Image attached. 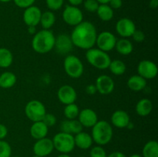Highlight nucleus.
<instances>
[{
  "label": "nucleus",
  "mask_w": 158,
  "mask_h": 157,
  "mask_svg": "<svg viewBox=\"0 0 158 157\" xmlns=\"http://www.w3.org/2000/svg\"><path fill=\"white\" fill-rule=\"evenodd\" d=\"M97 37V29L89 21H83L76 26L70 35L73 46L84 50L94 48L96 45Z\"/></svg>",
  "instance_id": "1"
},
{
  "label": "nucleus",
  "mask_w": 158,
  "mask_h": 157,
  "mask_svg": "<svg viewBox=\"0 0 158 157\" xmlns=\"http://www.w3.org/2000/svg\"><path fill=\"white\" fill-rule=\"evenodd\" d=\"M56 36L49 29H42L33 35L32 48L39 54H46L54 49Z\"/></svg>",
  "instance_id": "2"
},
{
  "label": "nucleus",
  "mask_w": 158,
  "mask_h": 157,
  "mask_svg": "<svg viewBox=\"0 0 158 157\" xmlns=\"http://www.w3.org/2000/svg\"><path fill=\"white\" fill-rule=\"evenodd\" d=\"M113 128L109 122L106 120H100L92 127L93 141L97 146H105L111 141L113 138Z\"/></svg>",
  "instance_id": "3"
},
{
  "label": "nucleus",
  "mask_w": 158,
  "mask_h": 157,
  "mask_svg": "<svg viewBox=\"0 0 158 157\" xmlns=\"http://www.w3.org/2000/svg\"><path fill=\"white\" fill-rule=\"evenodd\" d=\"M86 58L89 64L100 70L108 69L111 62L109 54L104 51L100 50L98 48H91L86 50Z\"/></svg>",
  "instance_id": "4"
},
{
  "label": "nucleus",
  "mask_w": 158,
  "mask_h": 157,
  "mask_svg": "<svg viewBox=\"0 0 158 157\" xmlns=\"http://www.w3.org/2000/svg\"><path fill=\"white\" fill-rule=\"evenodd\" d=\"M52 140L54 149L60 152V153L69 154L76 147L74 136L70 133L60 132L54 135Z\"/></svg>",
  "instance_id": "5"
},
{
  "label": "nucleus",
  "mask_w": 158,
  "mask_h": 157,
  "mask_svg": "<svg viewBox=\"0 0 158 157\" xmlns=\"http://www.w3.org/2000/svg\"><path fill=\"white\" fill-rule=\"evenodd\" d=\"M66 75L72 78H79L84 72V66L80 58L74 55H67L63 62Z\"/></svg>",
  "instance_id": "6"
},
{
  "label": "nucleus",
  "mask_w": 158,
  "mask_h": 157,
  "mask_svg": "<svg viewBox=\"0 0 158 157\" xmlns=\"http://www.w3.org/2000/svg\"><path fill=\"white\" fill-rule=\"evenodd\" d=\"M46 113L44 104L39 100H31L25 106V114L32 122L42 121Z\"/></svg>",
  "instance_id": "7"
},
{
  "label": "nucleus",
  "mask_w": 158,
  "mask_h": 157,
  "mask_svg": "<svg viewBox=\"0 0 158 157\" xmlns=\"http://www.w3.org/2000/svg\"><path fill=\"white\" fill-rule=\"evenodd\" d=\"M62 18L66 24L75 27L83 21V14L78 6L68 5L63 9Z\"/></svg>",
  "instance_id": "8"
},
{
  "label": "nucleus",
  "mask_w": 158,
  "mask_h": 157,
  "mask_svg": "<svg viewBox=\"0 0 158 157\" xmlns=\"http://www.w3.org/2000/svg\"><path fill=\"white\" fill-rule=\"evenodd\" d=\"M117 40L114 33L109 31H103L97 34L96 45L99 49L107 52L114 49Z\"/></svg>",
  "instance_id": "9"
},
{
  "label": "nucleus",
  "mask_w": 158,
  "mask_h": 157,
  "mask_svg": "<svg viewBox=\"0 0 158 157\" xmlns=\"http://www.w3.org/2000/svg\"><path fill=\"white\" fill-rule=\"evenodd\" d=\"M158 69L155 62L148 59L142 60L137 66V73L145 79H153L157 75Z\"/></svg>",
  "instance_id": "10"
},
{
  "label": "nucleus",
  "mask_w": 158,
  "mask_h": 157,
  "mask_svg": "<svg viewBox=\"0 0 158 157\" xmlns=\"http://www.w3.org/2000/svg\"><path fill=\"white\" fill-rule=\"evenodd\" d=\"M53 149L54 146L52 140L47 137L36 140L32 147L34 154L40 157H46L50 155Z\"/></svg>",
  "instance_id": "11"
},
{
  "label": "nucleus",
  "mask_w": 158,
  "mask_h": 157,
  "mask_svg": "<svg viewBox=\"0 0 158 157\" xmlns=\"http://www.w3.org/2000/svg\"><path fill=\"white\" fill-rule=\"evenodd\" d=\"M136 29L135 23L131 18H121L116 23V31L122 38L131 37Z\"/></svg>",
  "instance_id": "12"
},
{
  "label": "nucleus",
  "mask_w": 158,
  "mask_h": 157,
  "mask_svg": "<svg viewBox=\"0 0 158 157\" xmlns=\"http://www.w3.org/2000/svg\"><path fill=\"white\" fill-rule=\"evenodd\" d=\"M73 44L70 35L62 33L56 37L54 49L60 55H67L73 49Z\"/></svg>",
  "instance_id": "13"
},
{
  "label": "nucleus",
  "mask_w": 158,
  "mask_h": 157,
  "mask_svg": "<svg viewBox=\"0 0 158 157\" xmlns=\"http://www.w3.org/2000/svg\"><path fill=\"white\" fill-rule=\"evenodd\" d=\"M41 15V9L33 5L25 9L23 19L27 26H37L40 22Z\"/></svg>",
  "instance_id": "14"
},
{
  "label": "nucleus",
  "mask_w": 158,
  "mask_h": 157,
  "mask_svg": "<svg viewBox=\"0 0 158 157\" xmlns=\"http://www.w3.org/2000/svg\"><path fill=\"white\" fill-rule=\"evenodd\" d=\"M96 88L101 95H109L112 93L115 88L114 79L107 75H101L96 79Z\"/></svg>",
  "instance_id": "15"
},
{
  "label": "nucleus",
  "mask_w": 158,
  "mask_h": 157,
  "mask_svg": "<svg viewBox=\"0 0 158 157\" xmlns=\"http://www.w3.org/2000/svg\"><path fill=\"white\" fill-rule=\"evenodd\" d=\"M58 99L63 105L74 103L77 99V93L76 89L69 85H63L57 91Z\"/></svg>",
  "instance_id": "16"
},
{
  "label": "nucleus",
  "mask_w": 158,
  "mask_h": 157,
  "mask_svg": "<svg viewBox=\"0 0 158 157\" xmlns=\"http://www.w3.org/2000/svg\"><path fill=\"white\" fill-rule=\"evenodd\" d=\"M77 118L82 126L86 128H92L98 121L97 112L89 108H86L80 111Z\"/></svg>",
  "instance_id": "17"
},
{
  "label": "nucleus",
  "mask_w": 158,
  "mask_h": 157,
  "mask_svg": "<svg viewBox=\"0 0 158 157\" xmlns=\"http://www.w3.org/2000/svg\"><path fill=\"white\" fill-rule=\"evenodd\" d=\"M111 123L115 127L118 129H123L127 128V125L131 122L130 115L126 111L118 109L116 110L111 115Z\"/></svg>",
  "instance_id": "18"
},
{
  "label": "nucleus",
  "mask_w": 158,
  "mask_h": 157,
  "mask_svg": "<svg viewBox=\"0 0 158 157\" xmlns=\"http://www.w3.org/2000/svg\"><path fill=\"white\" fill-rule=\"evenodd\" d=\"M29 132L31 136L34 139L38 140L46 137L49 132V127H47V126L43 121L34 122L31 126Z\"/></svg>",
  "instance_id": "19"
},
{
  "label": "nucleus",
  "mask_w": 158,
  "mask_h": 157,
  "mask_svg": "<svg viewBox=\"0 0 158 157\" xmlns=\"http://www.w3.org/2000/svg\"><path fill=\"white\" fill-rule=\"evenodd\" d=\"M74 143H75V146L78 147L79 149H88L92 146L94 141L90 134L82 131L75 135Z\"/></svg>",
  "instance_id": "20"
},
{
  "label": "nucleus",
  "mask_w": 158,
  "mask_h": 157,
  "mask_svg": "<svg viewBox=\"0 0 158 157\" xmlns=\"http://www.w3.org/2000/svg\"><path fill=\"white\" fill-rule=\"evenodd\" d=\"M127 86L134 92H140L147 86V80L139 75H134L127 80Z\"/></svg>",
  "instance_id": "21"
},
{
  "label": "nucleus",
  "mask_w": 158,
  "mask_h": 157,
  "mask_svg": "<svg viewBox=\"0 0 158 157\" xmlns=\"http://www.w3.org/2000/svg\"><path fill=\"white\" fill-rule=\"evenodd\" d=\"M153 110V103L149 99H141L136 105V112L141 117L149 115Z\"/></svg>",
  "instance_id": "22"
},
{
  "label": "nucleus",
  "mask_w": 158,
  "mask_h": 157,
  "mask_svg": "<svg viewBox=\"0 0 158 157\" xmlns=\"http://www.w3.org/2000/svg\"><path fill=\"white\" fill-rule=\"evenodd\" d=\"M117 52L122 55H128L132 53L134 50L133 43L129 39L125 38H122L120 39L117 40L115 48Z\"/></svg>",
  "instance_id": "23"
},
{
  "label": "nucleus",
  "mask_w": 158,
  "mask_h": 157,
  "mask_svg": "<svg viewBox=\"0 0 158 157\" xmlns=\"http://www.w3.org/2000/svg\"><path fill=\"white\" fill-rule=\"evenodd\" d=\"M17 82V77L13 72H4L0 75V87L9 89L13 87Z\"/></svg>",
  "instance_id": "24"
},
{
  "label": "nucleus",
  "mask_w": 158,
  "mask_h": 157,
  "mask_svg": "<svg viewBox=\"0 0 158 157\" xmlns=\"http://www.w3.org/2000/svg\"><path fill=\"white\" fill-rule=\"evenodd\" d=\"M96 12L99 18L103 22H109L114 18V9L108 4H100Z\"/></svg>",
  "instance_id": "25"
},
{
  "label": "nucleus",
  "mask_w": 158,
  "mask_h": 157,
  "mask_svg": "<svg viewBox=\"0 0 158 157\" xmlns=\"http://www.w3.org/2000/svg\"><path fill=\"white\" fill-rule=\"evenodd\" d=\"M56 22V15L53 12L49 10L42 12L40 24L43 29H49L54 26Z\"/></svg>",
  "instance_id": "26"
},
{
  "label": "nucleus",
  "mask_w": 158,
  "mask_h": 157,
  "mask_svg": "<svg viewBox=\"0 0 158 157\" xmlns=\"http://www.w3.org/2000/svg\"><path fill=\"white\" fill-rule=\"evenodd\" d=\"M143 157H158V143L156 140H150L142 150Z\"/></svg>",
  "instance_id": "27"
},
{
  "label": "nucleus",
  "mask_w": 158,
  "mask_h": 157,
  "mask_svg": "<svg viewBox=\"0 0 158 157\" xmlns=\"http://www.w3.org/2000/svg\"><path fill=\"white\" fill-rule=\"evenodd\" d=\"M13 62V55L7 48H0V68H9Z\"/></svg>",
  "instance_id": "28"
},
{
  "label": "nucleus",
  "mask_w": 158,
  "mask_h": 157,
  "mask_svg": "<svg viewBox=\"0 0 158 157\" xmlns=\"http://www.w3.org/2000/svg\"><path fill=\"white\" fill-rule=\"evenodd\" d=\"M108 69L111 73L115 75H122L126 72L127 66L123 61L120 59L111 60Z\"/></svg>",
  "instance_id": "29"
},
{
  "label": "nucleus",
  "mask_w": 158,
  "mask_h": 157,
  "mask_svg": "<svg viewBox=\"0 0 158 157\" xmlns=\"http://www.w3.org/2000/svg\"><path fill=\"white\" fill-rule=\"evenodd\" d=\"M80 108L79 106L74 103H71V104L66 105L63 110V114H64L65 117L67 119H75L78 117L79 113H80Z\"/></svg>",
  "instance_id": "30"
},
{
  "label": "nucleus",
  "mask_w": 158,
  "mask_h": 157,
  "mask_svg": "<svg viewBox=\"0 0 158 157\" xmlns=\"http://www.w3.org/2000/svg\"><path fill=\"white\" fill-rule=\"evenodd\" d=\"M83 126L80 123L78 119H70L69 120V129L70 134H77L83 131Z\"/></svg>",
  "instance_id": "31"
},
{
  "label": "nucleus",
  "mask_w": 158,
  "mask_h": 157,
  "mask_svg": "<svg viewBox=\"0 0 158 157\" xmlns=\"http://www.w3.org/2000/svg\"><path fill=\"white\" fill-rule=\"evenodd\" d=\"M12 155V148L5 140H0V157H10Z\"/></svg>",
  "instance_id": "32"
},
{
  "label": "nucleus",
  "mask_w": 158,
  "mask_h": 157,
  "mask_svg": "<svg viewBox=\"0 0 158 157\" xmlns=\"http://www.w3.org/2000/svg\"><path fill=\"white\" fill-rule=\"evenodd\" d=\"M64 0H46V4L50 11L60 10L63 6Z\"/></svg>",
  "instance_id": "33"
},
{
  "label": "nucleus",
  "mask_w": 158,
  "mask_h": 157,
  "mask_svg": "<svg viewBox=\"0 0 158 157\" xmlns=\"http://www.w3.org/2000/svg\"><path fill=\"white\" fill-rule=\"evenodd\" d=\"M83 3L84 9L87 12H92V13L97 12L99 6H100V4H99L97 0H85V1H83Z\"/></svg>",
  "instance_id": "34"
},
{
  "label": "nucleus",
  "mask_w": 158,
  "mask_h": 157,
  "mask_svg": "<svg viewBox=\"0 0 158 157\" xmlns=\"http://www.w3.org/2000/svg\"><path fill=\"white\" fill-rule=\"evenodd\" d=\"M106 154L105 149L101 146H96L90 149L89 152V157H106Z\"/></svg>",
  "instance_id": "35"
},
{
  "label": "nucleus",
  "mask_w": 158,
  "mask_h": 157,
  "mask_svg": "<svg viewBox=\"0 0 158 157\" xmlns=\"http://www.w3.org/2000/svg\"><path fill=\"white\" fill-rule=\"evenodd\" d=\"M42 121L47 126V127L49 128L55 126L56 123L57 122V119L56 117L55 116V115H53V114L52 113H47V112H46V115H44V117H43Z\"/></svg>",
  "instance_id": "36"
},
{
  "label": "nucleus",
  "mask_w": 158,
  "mask_h": 157,
  "mask_svg": "<svg viewBox=\"0 0 158 157\" xmlns=\"http://www.w3.org/2000/svg\"><path fill=\"white\" fill-rule=\"evenodd\" d=\"M35 0H13L15 6L21 9H26L29 6H33Z\"/></svg>",
  "instance_id": "37"
},
{
  "label": "nucleus",
  "mask_w": 158,
  "mask_h": 157,
  "mask_svg": "<svg viewBox=\"0 0 158 157\" xmlns=\"http://www.w3.org/2000/svg\"><path fill=\"white\" fill-rule=\"evenodd\" d=\"M131 37H132L133 39H134L136 42L138 43L143 42L145 40V38H146V36H145V34L143 33V32H142L141 30H137V29H136V30L134 31V34H133Z\"/></svg>",
  "instance_id": "38"
},
{
  "label": "nucleus",
  "mask_w": 158,
  "mask_h": 157,
  "mask_svg": "<svg viewBox=\"0 0 158 157\" xmlns=\"http://www.w3.org/2000/svg\"><path fill=\"white\" fill-rule=\"evenodd\" d=\"M108 5L114 10V9H119L120 8H121L122 5H123V1L122 0H110Z\"/></svg>",
  "instance_id": "39"
},
{
  "label": "nucleus",
  "mask_w": 158,
  "mask_h": 157,
  "mask_svg": "<svg viewBox=\"0 0 158 157\" xmlns=\"http://www.w3.org/2000/svg\"><path fill=\"white\" fill-rule=\"evenodd\" d=\"M60 129L61 132H66V133H69V119L63 120L60 124Z\"/></svg>",
  "instance_id": "40"
},
{
  "label": "nucleus",
  "mask_w": 158,
  "mask_h": 157,
  "mask_svg": "<svg viewBox=\"0 0 158 157\" xmlns=\"http://www.w3.org/2000/svg\"><path fill=\"white\" fill-rule=\"evenodd\" d=\"M8 134V129L5 125L0 123V140L4 139Z\"/></svg>",
  "instance_id": "41"
},
{
  "label": "nucleus",
  "mask_w": 158,
  "mask_h": 157,
  "mask_svg": "<svg viewBox=\"0 0 158 157\" xmlns=\"http://www.w3.org/2000/svg\"><path fill=\"white\" fill-rule=\"evenodd\" d=\"M85 90H86V92L88 95H94L97 92L95 84L88 85L86 89H85Z\"/></svg>",
  "instance_id": "42"
},
{
  "label": "nucleus",
  "mask_w": 158,
  "mask_h": 157,
  "mask_svg": "<svg viewBox=\"0 0 158 157\" xmlns=\"http://www.w3.org/2000/svg\"><path fill=\"white\" fill-rule=\"evenodd\" d=\"M106 157H127L126 155L124 153L121 152H119V151H116V152H111L110 155H108Z\"/></svg>",
  "instance_id": "43"
},
{
  "label": "nucleus",
  "mask_w": 158,
  "mask_h": 157,
  "mask_svg": "<svg viewBox=\"0 0 158 157\" xmlns=\"http://www.w3.org/2000/svg\"><path fill=\"white\" fill-rule=\"evenodd\" d=\"M83 1H84V0H68L69 4H70L71 6H80V5H81L82 3L83 2Z\"/></svg>",
  "instance_id": "44"
},
{
  "label": "nucleus",
  "mask_w": 158,
  "mask_h": 157,
  "mask_svg": "<svg viewBox=\"0 0 158 157\" xmlns=\"http://www.w3.org/2000/svg\"><path fill=\"white\" fill-rule=\"evenodd\" d=\"M149 6L152 9H157L158 7V0H150Z\"/></svg>",
  "instance_id": "45"
},
{
  "label": "nucleus",
  "mask_w": 158,
  "mask_h": 157,
  "mask_svg": "<svg viewBox=\"0 0 158 157\" xmlns=\"http://www.w3.org/2000/svg\"><path fill=\"white\" fill-rule=\"evenodd\" d=\"M28 32L30 35H34L36 33V26H28Z\"/></svg>",
  "instance_id": "46"
},
{
  "label": "nucleus",
  "mask_w": 158,
  "mask_h": 157,
  "mask_svg": "<svg viewBox=\"0 0 158 157\" xmlns=\"http://www.w3.org/2000/svg\"><path fill=\"white\" fill-rule=\"evenodd\" d=\"M99 2V4H108L110 0H97Z\"/></svg>",
  "instance_id": "47"
},
{
  "label": "nucleus",
  "mask_w": 158,
  "mask_h": 157,
  "mask_svg": "<svg viewBox=\"0 0 158 157\" xmlns=\"http://www.w3.org/2000/svg\"><path fill=\"white\" fill-rule=\"evenodd\" d=\"M134 125L133 124V123H131V122H130L129 124H128L127 126V129H133V128H134Z\"/></svg>",
  "instance_id": "48"
},
{
  "label": "nucleus",
  "mask_w": 158,
  "mask_h": 157,
  "mask_svg": "<svg viewBox=\"0 0 158 157\" xmlns=\"http://www.w3.org/2000/svg\"><path fill=\"white\" fill-rule=\"evenodd\" d=\"M57 157H70V155H69L68 154H63L61 153L60 155H59Z\"/></svg>",
  "instance_id": "49"
},
{
  "label": "nucleus",
  "mask_w": 158,
  "mask_h": 157,
  "mask_svg": "<svg viewBox=\"0 0 158 157\" xmlns=\"http://www.w3.org/2000/svg\"><path fill=\"white\" fill-rule=\"evenodd\" d=\"M129 157H143V156L140 155H139V154H133V155H130Z\"/></svg>",
  "instance_id": "50"
},
{
  "label": "nucleus",
  "mask_w": 158,
  "mask_h": 157,
  "mask_svg": "<svg viewBox=\"0 0 158 157\" xmlns=\"http://www.w3.org/2000/svg\"><path fill=\"white\" fill-rule=\"evenodd\" d=\"M10 1H12V0H0V2H3V3L9 2Z\"/></svg>",
  "instance_id": "51"
},
{
  "label": "nucleus",
  "mask_w": 158,
  "mask_h": 157,
  "mask_svg": "<svg viewBox=\"0 0 158 157\" xmlns=\"http://www.w3.org/2000/svg\"><path fill=\"white\" fill-rule=\"evenodd\" d=\"M32 157H40V156H38V155H34L33 156H32Z\"/></svg>",
  "instance_id": "52"
},
{
  "label": "nucleus",
  "mask_w": 158,
  "mask_h": 157,
  "mask_svg": "<svg viewBox=\"0 0 158 157\" xmlns=\"http://www.w3.org/2000/svg\"><path fill=\"white\" fill-rule=\"evenodd\" d=\"M10 157H19V156H10Z\"/></svg>",
  "instance_id": "53"
},
{
  "label": "nucleus",
  "mask_w": 158,
  "mask_h": 157,
  "mask_svg": "<svg viewBox=\"0 0 158 157\" xmlns=\"http://www.w3.org/2000/svg\"><path fill=\"white\" fill-rule=\"evenodd\" d=\"M79 157H87V156H79Z\"/></svg>",
  "instance_id": "54"
}]
</instances>
